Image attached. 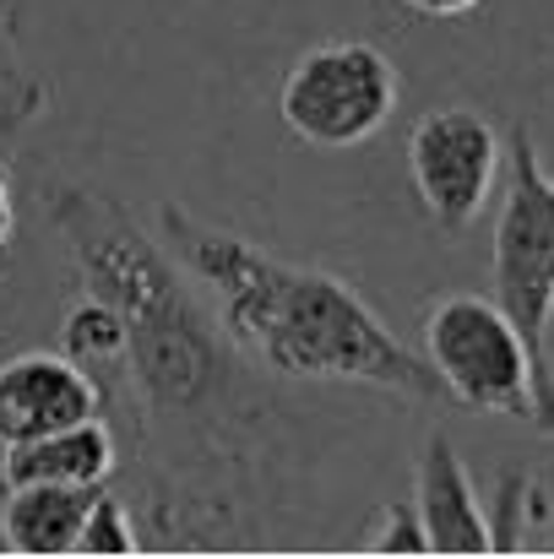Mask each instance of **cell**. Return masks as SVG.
Instances as JSON below:
<instances>
[{
    "instance_id": "6da1fadb",
    "label": "cell",
    "mask_w": 554,
    "mask_h": 559,
    "mask_svg": "<svg viewBox=\"0 0 554 559\" xmlns=\"http://www.w3.org/2000/svg\"><path fill=\"white\" fill-rule=\"evenodd\" d=\"M164 245L180 277L212 299L223 337L250 365L283 380H338L413 402L440 396L429 365L386 332V321L338 272L283 261L228 228L190 217L185 206H164Z\"/></svg>"
},
{
    "instance_id": "7a4b0ae2",
    "label": "cell",
    "mask_w": 554,
    "mask_h": 559,
    "mask_svg": "<svg viewBox=\"0 0 554 559\" xmlns=\"http://www.w3.org/2000/svg\"><path fill=\"white\" fill-rule=\"evenodd\" d=\"M55 228L87 288L126 321V380L148 418L196 413L217 391V343L196 299L180 288V266L142 223L87 186H55Z\"/></svg>"
},
{
    "instance_id": "3957f363",
    "label": "cell",
    "mask_w": 554,
    "mask_h": 559,
    "mask_svg": "<svg viewBox=\"0 0 554 559\" xmlns=\"http://www.w3.org/2000/svg\"><path fill=\"white\" fill-rule=\"evenodd\" d=\"M419 359L440 380V396L554 435V374L533 359L528 337L490 294L435 299L419 321Z\"/></svg>"
},
{
    "instance_id": "277c9868",
    "label": "cell",
    "mask_w": 554,
    "mask_h": 559,
    "mask_svg": "<svg viewBox=\"0 0 554 559\" xmlns=\"http://www.w3.org/2000/svg\"><path fill=\"white\" fill-rule=\"evenodd\" d=\"M506 201L495 217V305L517 321L528 337L533 359L554 374L550 365V299H554V175L544 169V153L528 126L511 131L506 142Z\"/></svg>"
},
{
    "instance_id": "5b68a950",
    "label": "cell",
    "mask_w": 554,
    "mask_h": 559,
    "mask_svg": "<svg viewBox=\"0 0 554 559\" xmlns=\"http://www.w3.org/2000/svg\"><path fill=\"white\" fill-rule=\"evenodd\" d=\"M397 109V66L359 38L305 49L278 93L283 126L310 147H359Z\"/></svg>"
},
{
    "instance_id": "8992f818",
    "label": "cell",
    "mask_w": 554,
    "mask_h": 559,
    "mask_svg": "<svg viewBox=\"0 0 554 559\" xmlns=\"http://www.w3.org/2000/svg\"><path fill=\"white\" fill-rule=\"evenodd\" d=\"M500 169H506V142L490 126V115L468 104L429 109L408 136L413 195L429 212V223L446 234H462L484 217L490 195L500 186Z\"/></svg>"
},
{
    "instance_id": "52a82bcc",
    "label": "cell",
    "mask_w": 554,
    "mask_h": 559,
    "mask_svg": "<svg viewBox=\"0 0 554 559\" xmlns=\"http://www.w3.org/2000/svg\"><path fill=\"white\" fill-rule=\"evenodd\" d=\"M98 385L71 354H16L0 365V445L93 418Z\"/></svg>"
},
{
    "instance_id": "ba28073f",
    "label": "cell",
    "mask_w": 554,
    "mask_h": 559,
    "mask_svg": "<svg viewBox=\"0 0 554 559\" xmlns=\"http://www.w3.org/2000/svg\"><path fill=\"white\" fill-rule=\"evenodd\" d=\"M413 516L424 527V544L435 555H490V522H484V500L451 445L446 429L429 435L424 456H419V478H413Z\"/></svg>"
},
{
    "instance_id": "9c48e42d",
    "label": "cell",
    "mask_w": 554,
    "mask_h": 559,
    "mask_svg": "<svg viewBox=\"0 0 554 559\" xmlns=\"http://www.w3.org/2000/svg\"><path fill=\"white\" fill-rule=\"evenodd\" d=\"M109 473H115V429L98 413L60 424L49 435H33L22 445H0V489H16V484L104 489Z\"/></svg>"
},
{
    "instance_id": "30bf717a",
    "label": "cell",
    "mask_w": 554,
    "mask_h": 559,
    "mask_svg": "<svg viewBox=\"0 0 554 559\" xmlns=\"http://www.w3.org/2000/svg\"><path fill=\"white\" fill-rule=\"evenodd\" d=\"M93 495L98 489H71V484L0 489V549H11V555H71Z\"/></svg>"
},
{
    "instance_id": "8fae6325",
    "label": "cell",
    "mask_w": 554,
    "mask_h": 559,
    "mask_svg": "<svg viewBox=\"0 0 554 559\" xmlns=\"http://www.w3.org/2000/svg\"><path fill=\"white\" fill-rule=\"evenodd\" d=\"M49 109V87L44 76H33L22 38H16V0H0V158L11 164L22 136L44 120Z\"/></svg>"
},
{
    "instance_id": "7c38bea8",
    "label": "cell",
    "mask_w": 554,
    "mask_h": 559,
    "mask_svg": "<svg viewBox=\"0 0 554 559\" xmlns=\"http://www.w3.org/2000/svg\"><path fill=\"white\" fill-rule=\"evenodd\" d=\"M60 337H66V354L93 374V385H98V407H104V385H109V374H126V321H120L109 305L82 299V305L66 310Z\"/></svg>"
},
{
    "instance_id": "4fadbf2b",
    "label": "cell",
    "mask_w": 554,
    "mask_h": 559,
    "mask_svg": "<svg viewBox=\"0 0 554 559\" xmlns=\"http://www.w3.org/2000/svg\"><path fill=\"white\" fill-rule=\"evenodd\" d=\"M490 522V549H528L550 538V500L544 484L528 473H500L495 484V506H484Z\"/></svg>"
},
{
    "instance_id": "5bb4252c",
    "label": "cell",
    "mask_w": 554,
    "mask_h": 559,
    "mask_svg": "<svg viewBox=\"0 0 554 559\" xmlns=\"http://www.w3.org/2000/svg\"><path fill=\"white\" fill-rule=\"evenodd\" d=\"M76 549L82 555H137L142 533H137L131 506L115 500V495H93V506L82 516V533H76Z\"/></svg>"
},
{
    "instance_id": "9a60e30c",
    "label": "cell",
    "mask_w": 554,
    "mask_h": 559,
    "mask_svg": "<svg viewBox=\"0 0 554 559\" xmlns=\"http://www.w3.org/2000/svg\"><path fill=\"white\" fill-rule=\"evenodd\" d=\"M359 549H375V555H424L429 544H424V527H419L413 506H386L375 516V527L359 538Z\"/></svg>"
},
{
    "instance_id": "2e32d148",
    "label": "cell",
    "mask_w": 554,
    "mask_h": 559,
    "mask_svg": "<svg viewBox=\"0 0 554 559\" xmlns=\"http://www.w3.org/2000/svg\"><path fill=\"white\" fill-rule=\"evenodd\" d=\"M397 5H408L413 16H435V22H446V16H468V11H479L484 0H397Z\"/></svg>"
},
{
    "instance_id": "e0dca14e",
    "label": "cell",
    "mask_w": 554,
    "mask_h": 559,
    "mask_svg": "<svg viewBox=\"0 0 554 559\" xmlns=\"http://www.w3.org/2000/svg\"><path fill=\"white\" fill-rule=\"evenodd\" d=\"M11 228H16V201H11V164L0 158V250H5Z\"/></svg>"
},
{
    "instance_id": "ac0fdd59",
    "label": "cell",
    "mask_w": 554,
    "mask_h": 559,
    "mask_svg": "<svg viewBox=\"0 0 554 559\" xmlns=\"http://www.w3.org/2000/svg\"><path fill=\"white\" fill-rule=\"evenodd\" d=\"M544 544H554V527H550V538H544Z\"/></svg>"
}]
</instances>
